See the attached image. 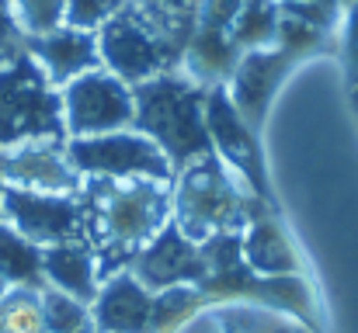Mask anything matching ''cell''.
Segmentation results:
<instances>
[{"label":"cell","mask_w":358,"mask_h":333,"mask_svg":"<svg viewBox=\"0 0 358 333\" xmlns=\"http://www.w3.org/2000/svg\"><path fill=\"white\" fill-rule=\"evenodd\" d=\"M80 205L84 239L91 243L101 274H115L171 222V184L84 177Z\"/></svg>","instance_id":"cell-1"},{"label":"cell","mask_w":358,"mask_h":333,"mask_svg":"<svg viewBox=\"0 0 358 333\" xmlns=\"http://www.w3.org/2000/svg\"><path fill=\"white\" fill-rule=\"evenodd\" d=\"M202 101L206 91L195 80H188L181 70L157 73L132 87V108H136L132 128L150 135L164 149L174 174L213 153Z\"/></svg>","instance_id":"cell-2"},{"label":"cell","mask_w":358,"mask_h":333,"mask_svg":"<svg viewBox=\"0 0 358 333\" xmlns=\"http://www.w3.org/2000/svg\"><path fill=\"white\" fill-rule=\"evenodd\" d=\"M171 184V219L195 243L216 232H243L254 216L250 202H261L216 153L178 170Z\"/></svg>","instance_id":"cell-3"},{"label":"cell","mask_w":358,"mask_h":333,"mask_svg":"<svg viewBox=\"0 0 358 333\" xmlns=\"http://www.w3.org/2000/svg\"><path fill=\"white\" fill-rule=\"evenodd\" d=\"M21 142H66L59 87L24 49L0 63V149Z\"/></svg>","instance_id":"cell-4"},{"label":"cell","mask_w":358,"mask_h":333,"mask_svg":"<svg viewBox=\"0 0 358 333\" xmlns=\"http://www.w3.org/2000/svg\"><path fill=\"white\" fill-rule=\"evenodd\" d=\"M70 167L80 177H98V181H174V167L164 156V149L136 132V128H119V132H101V135H77L63 142Z\"/></svg>","instance_id":"cell-5"},{"label":"cell","mask_w":358,"mask_h":333,"mask_svg":"<svg viewBox=\"0 0 358 333\" xmlns=\"http://www.w3.org/2000/svg\"><path fill=\"white\" fill-rule=\"evenodd\" d=\"M98 49H101V66L125 80L129 87L181 66V52L157 28H150L132 7H122L115 17H108L98 28Z\"/></svg>","instance_id":"cell-6"},{"label":"cell","mask_w":358,"mask_h":333,"mask_svg":"<svg viewBox=\"0 0 358 333\" xmlns=\"http://www.w3.org/2000/svg\"><path fill=\"white\" fill-rule=\"evenodd\" d=\"M63 98V125H66V139L77 135H101V132H119L132 128V87L119 80L115 73H108L105 66L70 80L66 87H59Z\"/></svg>","instance_id":"cell-7"},{"label":"cell","mask_w":358,"mask_h":333,"mask_svg":"<svg viewBox=\"0 0 358 333\" xmlns=\"http://www.w3.org/2000/svg\"><path fill=\"white\" fill-rule=\"evenodd\" d=\"M0 219L10 222L35 246L84 239V205H80V195H52V191H28V188L3 184Z\"/></svg>","instance_id":"cell-8"},{"label":"cell","mask_w":358,"mask_h":333,"mask_svg":"<svg viewBox=\"0 0 358 333\" xmlns=\"http://www.w3.org/2000/svg\"><path fill=\"white\" fill-rule=\"evenodd\" d=\"M202 114H206V132L213 142V153L237 174L247 184V191L254 198H268V181H264V156L257 146L254 128L243 121L237 105L230 101L227 87H209L206 101H202Z\"/></svg>","instance_id":"cell-9"},{"label":"cell","mask_w":358,"mask_h":333,"mask_svg":"<svg viewBox=\"0 0 358 333\" xmlns=\"http://www.w3.org/2000/svg\"><path fill=\"white\" fill-rule=\"evenodd\" d=\"M129 271L150 288H174V285H202L206 278V264H202V250L195 239H188L174 219L167 222L146 246H139V253L129 260Z\"/></svg>","instance_id":"cell-10"},{"label":"cell","mask_w":358,"mask_h":333,"mask_svg":"<svg viewBox=\"0 0 358 333\" xmlns=\"http://www.w3.org/2000/svg\"><path fill=\"white\" fill-rule=\"evenodd\" d=\"M0 177L10 188L52 195H80L84 188V177L70 167L63 142H21L0 149Z\"/></svg>","instance_id":"cell-11"},{"label":"cell","mask_w":358,"mask_h":333,"mask_svg":"<svg viewBox=\"0 0 358 333\" xmlns=\"http://www.w3.org/2000/svg\"><path fill=\"white\" fill-rule=\"evenodd\" d=\"M292 66H296V59H289L275 45L240 52L237 66H234V73L227 80V94H230V101L237 105V111L243 114V121L250 128H261L264 114H268L278 87L285 84Z\"/></svg>","instance_id":"cell-12"},{"label":"cell","mask_w":358,"mask_h":333,"mask_svg":"<svg viewBox=\"0 0 358 333\" xmlns=\"http://www.w3.org/2000/svg\"><path fill=\"white\" fill-rule=\"evenodd\" d=\"M24 52L42 66V73L56 87H66L70 80L101 66L98 31H80V28H70V24H63L49 35L24 38Z\"/></svg>","instance_id":"cell-13"},{"label":"cell","mask_w":358,"mask_h":333,"mask_svg":"<svg viewBox=\"0 0 358 333\" xmlns=\"http://www.w3.org/2000/svg\"><path fill=\"white\" fill-rule=\"evenodd\" d=\"M150 313H153V292L125 267L101 281L91 320L101 333H150Z\"/></svg>","instance_id":"cell-14"},{"label":"cell","mask_w":358,"mask_h":333,"mask_svg":"<svg viewBox=\"0 0 358 333\" xmlns=\"http://www.w3.org/2000/svg\"><path fill=\"white\" fill-rule=\"evenodd\" d=\"M42 274L49 288H59L80 302H94L101 288V267L87 239H70V243H52L42 246Z\"/></svg>","instance_id":"cell-15"},{"label":"cell","mask_w":358,"mask_h":333,"mask_svg":"<svg viewBox=\"0 0 358 333\" xmlns=\"http://www.w3.org/2000/svg\"><path fill=\"white\" fill-rule=\"evenodd\" d=\"M240 239H243V264L254 274H261V278L299 274V253H296L292 239L268 212H261V216L254 212L250 222L243 225Z\"/></svg>","instance_id":"cell-16"},{"label":"cell","mask_w":358,"mask_h":333,"mask_svg":"<svg viewBox=\"0 0 358 333\" xmlns=\"http://www.w3.org/2000/svg\"><path fill=\"white\" fill-rule=\"evenodd\" d=\"M237 59H240V49L234 45L230 31L195 28L188 45H185V56H181L178 70L188 80H195L202 91H209V87H227Z\"/></svg>","instance_id":"cell-17"},{"label":"cell","mask_w":358,"mask_h":333,"mask_svg":"<svg viewBox=\"0 0 358 333\" xmlns=\"http://www.w3.org/2000/svg\"><path fill=\"white\" fill-rule=\"evenodd\" d=\"M0 274L14 288H45L42 274V246L24 239L10 222L0 219Z\"/></svg>","instance_id":"cell-18"},{"label":"cell","mask_w":358,"mask_h":333,"mask_svg":"<svg viewBox=\"0 0 358 333\" xmlns=\"http://www.w3.org/2000/svg\"><path fill=\"white\" fill-rule=\"evenodd\" d=\"M199 3L202 0H132L125 7H132L150 28H157L181 56H185V45L195 31V14H199Z\"/></svg>","instance_id":"cell-19"},{"label":"cell","mask_w":358,"mask_h":333,"mask_svg":"<svg viewBox=\"0 0 358 333\" xmlns=\"http://www.w3.org/2000/svg\"><path fill=\"white\" fill-rule=\"evenodd\" d=\"M278 0H243L240 14L230 24V38L240 52L250 49H268L275 45V31H278Z\"/></svg>","instance_id":"cell-20"},{"label":"cell","mask_w":358,"mask_h":333,"mask_svg":"<svg viewBox=\"0 0 358 333\" xmlns=\"http://www.w3.org/2000/svg\"><path fill=\"white\" fill-rule=\"evenodd\" d=\"M38 309H42V333H80L91 327V306L59 288L45 285L38 292Z\"/></svg>","instance_id":"cell-21"},{"label":"cell","mask_w":358,"mask_h":333,"mask_svg":"<svg viewBox=\"0 0 358 333\" xmlns=\"http://www.w3.org/2000/svg\"><path fill=\"white\" fill-rule=\"evenodd\" d=\"M278 10H282V7H278ZM327 38H331L327 28H320V24H313V21H303V17L282 10V17H278V31H275V49H282L289 59L299 63V59L320 52V49L327 45Z\"/></svg>","instance_id":"cell-22"},{"label":"cell","mask_w":358,"mask_h":333,"mask_svg":"<svg viewBox=\"0 0 358 333\" xmlns=\"http://www.w3.org/2000/svg\"><path fill=\"white\" fill-rule=\"evenodd\" d=\"M202 302V288L199 285H174V288H160L153 292V313H150V333H160L174 327L178 320L192 316Z\"/></svg>","instance_id":"cell-23"},{"label":"cell","mask_w":358,"mask_h":333,"mask_svg":"<svg viewBox=\"0 0 358 333\" xmlns=\"http://www.w3.org/2000/svg\"><path fill=\"white\" fill-rule=\"evenodd\" d=\"M42 288H10L0 299V333H42Z\"/></svg>","instance_id":"cell-24"},{"label":"cell","mask_w":358,"mask_h":333,"mask_svg":"<svg viewBox=\"0 0 358 333\" xmlns=\"http://www.w3.org/2000/svg\"><path fill=\"white\" fill-rule=\"evenodd\" d=\"M10 7H14V17L24 38L49 35L63 28V17H66V0H10Z\"/></svg>","instance_id":"cell-25"},{"label":"cell","mask_w":358,"mask_h":333,"mask_svg":"<svg viewBox=\"0 0 358 333\" xmlns=\"http://www.w3.org/2000/svg\"><path fill=\"white\" fill-rule=\"evenodd\" d=\"M122 7V0H66V17L63 24L80 28V31H98L108 17H115Z\"/></svg>","instance_id":"cell-26"},{"label":"cell","mask_w":358,"mask_h":333,"mask_svg":"<svg viewBox=\"0 0 358 333\" xmlns=\"http://www.w3.org/2000/svg\"><path fill=\"white\" fill-rule=\"evenodd\" d=\"M338 45H341V66L348 87H358V0H352L341 10L338 21Z\"/></svg>","instance_id":"cell-27"},{"label":"cell","mask_w":358,"mask_h":333,"mask_svg":"<svg viewBox=\"0 0 358 333\" xmlns=\"http://www.w3.org/2000/svg\"><path fill=\"white\" fill-rule=\"evenodd\" d=\"M243 0H202L195 14V28H213V31H230L234 17L240 14Z\"/></svg>","instance_id":"cell-28"},{"label":"cell","mask_w":358,"mask_h":333,"mask_svg":"<svg viewBox=\"0 0 358 333\" xmlns=\"http://www.w3.org/2000/svg\"><path fill=\"white\" fill-rule=\"evenodd\" d=\"M21 49H24V31H21V24L14 17L10 0H0V59H7V56H14Z\"/></svg>","instance_id":"cell-29"},{"label":"cell","mask_w":358,"mask_h":333,"mask_svg":"<svg viewBox=\"0 0 358 333\" xmlns=\"http://www.w3.org/2000/svg\"><path fill=\"white\" fill-rule=\"evenodd\" d=\"M10 288H14V285H10V281H7V278H3V274H0V299H3V295H7V292H10Z\"/></svg>","instance_id":"cell-30"},{"label":"cell","mask_w":358,"mask_h":333,"mask_svg":"<svg viewBox=\"0 0 358 333\" xmlns=\"http://www.w3.org/2000/svg\"><path fill=\"white\" fill-rule=\"evenodd\" d=\"M352 108H355V114H358V87H352Z\"/></svg>","instance_id":"cell-31"},{"label":"cell","mask_w":358,"mask_h":333,"mask_svg":"<svg viewBox=\"0 0 358 333\" xmlns=\"http://www.w3.org/2000/svg\"><path fill=\"white\" fill-rule=\"evenodd\" d=\"M334 3H338V7H341V10H345V7H348V3H352V0H334Z\"/></svg>","instance_id":"cell-32"},{"label":"cell","mask_w":358,"mask_h":333,"mask_svg":"<svg viewBox=\"0 0 358 333\" xmlns=\"http://www.w3.org/2000/svg\"><path fill=\"white\" fill-rule=\"evenodd\" d=\"M0 195H3V177H0Z\"/></svg>","instance_id":"cell-33"},{"label":"cell","mask_w":358,"mask_h":333,"mask_svg":"<svg viewBox=\"0 0 358 333\" xmlns=\"http://www.w3.org/2000/svg\"><path fill=\"white\" fill-rule=\"evenodd\" d=\"M278 3H285V0H278ZM331 3H334V0H331Z\"/></svg>","instance_id":"cell-34"},{"label":"cell","mask_w":358,"mask_h":333,"mask_svg":"<svg viewBox=\"0 0 358 333\" xmlns=\"http://www.w3.org/2000/svg\"><path fill=\"white\" fill-rule=\"evenodd\" d=\"M122 3H132V0H122Z\"/></svg>","instance_id":"cell-35"},{"label":"cell","mask_w":358,"mask_h":333,"mask_svg":"<svg viewBox=\"0 0 358 333\" xmlns=\"http://www.w3.org/2000/svg\"><path fill=\"white\" fill-rule=\"evenodd\" d=\"M80 333H91V330H80Z\"/></svg>","instance_id":"cell-36"},{"label":"cell","mask_w":358,"mask_h":333,"mask_svg":"<svg viewBox=\"0 0 358 333\" xmlns=\"http://www.w3.org/2000/svg\"><path fill=\"white\" fill-rule=\"evenodd\" d=\"M0 63H3V59H0Z\"/></svg>","instance_id":"cell-37"}]
</instances>
